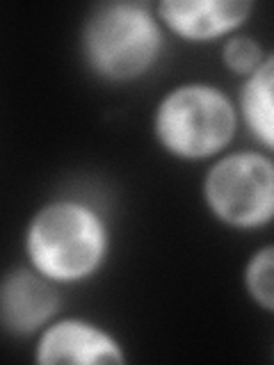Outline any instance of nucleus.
<instances>
[{"label":"nucleus","mask_w":274,"mask_h":365,"mask_svg":"<svg viewBox=\"0 0 274 365\" xmlns=\"http://www.w3.org/2000/svg\"><path fill=\"white\" fill-rule=\"evenodd\" d=\"M110 251L108 217L87 199L60 197L41 203L23 233L26 265L60 288L96 277Z\"/></svg>","instance_id":"1"},{"label":"nucleus","mask_w":274,"mask_h":365,"mask_svg":"<svg viewBox=\"0 0 274 365\" xmlns=\"http://www.w3.org/2000/svg\"><path fill=\"white\" fill-rule=\"evenodd\" d=\"M167 46L151 3L112 0L89 9L80 30V53L89 73L110 85H131L156 68Z\"/></svg>","instance_id":"2"},{"label":"nucleus","mask_w":274,"mask_h":365,"mask_svg":"<svg viewBox=\"0 0 274 365\" xmlns=\"http://www.w3.org/2000/svg\"><path fill=\"white\" fill-rule=\"evenodd\" d=\"M151 128L167 155L183 163H210L228 151L240 130L235 101L215 83L188 80L160 96Z\"/></svg>","instance_id":"3"},{"label":"nucleus","mask_w":274,"mask_h":365,"mask_svg":"<svg viewBox=\"0 0 274 365\" xmlns=\"http://www.w3.org/2000/svg\"><path fill=\"white\" fill-rule=\"evenodd\" d=\"M206 210L222 226L260 231L274 217V160L263 148H228L201 178Z\"/></svg>","instance_id":"4"},{"label":"nucleus","mask_w":274,"mask_h":365,"mask_svg":"<svg viewBox=\"0 0 274 365\" xmlns=\"http://www.w3.org/2000/svg\"><path fill=\"white\" fill-rule=\"evenodd\" d=\"M34 361L41 365H123V342L108 327L83 315H57L34 336Z\"/></svg>","instance_id":"5"},{"label":"nucleus","mask_w":274,"mask_h":365,"mask_svg":"<svg viewBox=\"0 0 274 365\" xmlns=\"http://www.w3.org/2000/svg\"><path fill=\"white\" fill-rule=\"evenodd\" d=\"M60 311V285L26 262L0 274V329L7 336L19 340L34 338Z\"/></svg>","instance_id":"6"},{"label":"nucleus","mask_w":274,"mask_h":365,"mask_svg":"<svg viewBox=\"0 0 274 365\" xmlns=\"http://www.w3.org/2000/svg\"><path fill=\"white\" fill-rule=\"evenodd\" d=\"M167 37L188 43L224 41L243 32L249 23L254 3L249 0H160L153 5Z\"/></svg>","instance_id":"7"},{"label":"nucleus","mask_w":274,"mask_h":365,"mask_svg":"<svg viewBox=\"0 0 274 365\" xmlns=\"http://www.w3.org/2000/svg\"><path fill=\"white\" fill-rule=\"evenodd\" d=\"M272 87H274V55H270L254 73L240 78L238 96L233 98L240 128H247V133L258 144V148L270 153L274 148Z\"/></svg>","instance_id":"8"},{"label":"nucleus","mask_w":274,"mask_h":365,"mask_svg":"<svg viewBox=\"0 0 274 365\" xmlns=\"http://www.w3.org/2000/svg\"><path fill=\"white\" fill-rule=\"evenodd\" d=\"M243 285L260 311H274V247L263 245L249 256L243 269Z\"/></svg>","instance_id":"9"},{"label":"nucleus","mask_w":274,"mask_h":365,"mask_svg":"<svg viewBox=\"0 0 274 365\" xmlns=\"http://www.w3.org/2000/svg\"><path fill=\"white\" fill-rule=\"evenodd\" d=\"M270 55L272 53L263 46V41L247 32H235L220 43V57L224 68L238 78L254 73Z\"/></svg>","instance_id":"10"}]
</instances>
